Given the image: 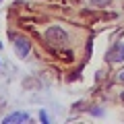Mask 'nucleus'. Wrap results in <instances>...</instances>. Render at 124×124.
Segmentation results:
<instances>
[{"label":"nucleus","instance_id":"4","mask_svg":"<svg viewBox=\"0 0 124 124\" xmlns=\"http://www.w3.org/2000/svg\"><path fill=\"white\" fill-rule=\"evenodd\" d=\"M29 120V114H25V112H13V114H8L4 118V124H17V122H27Z\"/></svg>","mask_w":124,"mask_h":124},{"label":"nucleus","instance_id":"3","mask_svg":"<svg viewBox=\"0 0 124 124\" xmlns=\"http://www.w3.org/2000/svg\"><path fill=\"white\" fill-rule=\"evenodd\" d=\"M106 58L110 62H122L124 60V41H116V44L108 50Z\"/></svg>","mask_w":124,"mask_h":124},{"label":"nucleus","instance_id":"10","mask_svg":"<svg viewBox=\"0 0 124 124\" xmlns=\"http://www.w3.org/2000/svg\"><path fill=\"white\" fill-rule=\"evenodd\" d=\"M0 2H2V0H0Z\"/></svg>","mask_w":124,"mask_h":124},{"label":"nucleus","instance_id":"5","mask_svg":"<svg viewBox=\"0 0 124 124\" xmlns=\"http://www.w3.org/2000/svg\"><path fill=\"white\" fill-rule=\"evenodd\" d=\"M39 120H41V122H48V114H46V112H41V114H39Z\"/></svg>","mask_w":124,"mask_h":124},{"label":"nucleus","instance_id":"8","mask_svg":"<svg viewBox=\"0 0 124 124\" xmlns=\"http://www.w3.org/2000/svg\"><path fill=\"white\" fill-rule=\"evenodd\" d=\"M122 99H124V93H122Z\"/></svg>","mask_w":124,"mask_h":124},{"label":"nucleus","instance_id":"7","mask_svg":"<svg viewBox=\"0 0 124 124\" xmlns=\"http://www.w3.org/2000/svg\"><path fill=\"white\" fill-rule=\"evenodd\" d=\"M120 81H122V83H124V70L120 72Z\"/></svg>","mask_w":124,"mask_h":124},{"label":"nucleus","instance_id":"6","mask_svg":"<svg viewBox=\"0 0 124 124\" xmlns=\"http://www.w3.org/2000/svg\"><path fill=\"white\" fill-rule=\"evenodd\" d=\"M108 0H91V4H106Z\"/></svg>","mask_w":124,"mask_h":124},{"label":"nucleus","instance_id":"1","mask_svg":"<svg viewBox=\"0 0 124 124\" xmlns=\"http://www.w3.org/2000/svg\"><path fill=\"white\" fill-rule=\"evenodd\" d=\"M44 39H46V44H48L50 48H54V50L58 52V50H62L64 46L68 44V33L62 29L60 25H52V27L46 29Z\"/></svg>","mask_w":124,"mask_h":124},{"label":"nucleus","instance_id":"2","mask_svg":"<svg viewBox=\"0 0 124 124\" xmlns=\"http://www.w3.org/2000/svg\"><path fill=\"white\" fill-rule=\"evenodd\" d=\"M8 37L13 39V46H15V52L19 54V58H27L31 52V41L27 39L25 35H19V33H8Z\"/></svg>","mask_w":124,"mask_h":124},{"label":"nucleus","instance_id":"9","mask_svg":"<svg viewBox=\"0 0 124 124\" xmlns=\"http://www.w3.org/2000/svg\"><path fill=\"white\" fill-rule=\"evenodd\" d=\"M0 48H2V44H0Z\"/></svg>","mask_w":124,"mask_h":124}]
</instances>
